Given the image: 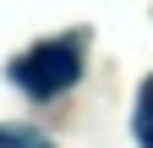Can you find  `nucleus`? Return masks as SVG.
I'll list each match as a JSON object with an SVG mask.
<instances>
[{"instance_id":"1","label":"nucleus","mask_w":153,"mask_h":148,"mask_svg":"<svg viewBox=\"0 0 153 148\" xmlns=\"http://www.w3.org/2000/svg\"><path fill=\"white\" fill-rule=\"evenodd\" d=\"M76 77H82V49H76V39H49V44H38V49H27V55L11 61V82L27 99H55Z\"/></svg>"},{"instance_id":"2","label":"nucleus","mask_w":153,"mask_h":148,"mask_svg":"<svg viewBox=\"0 0 153 148\" xmlns=\"http://www.w3.org/2000/svg\"><path fill=\"white\" fill-rule=\"evenodd\" d=\"M137 137L153 143V77L142 82V93H137Z\"/></svg>"},{"instance_id":"3","label":"nucleus","mask_w":153,"mask_h":148,"mask_svg":"<svg viewBox=\"0 0 153 148\" xmlns=\"http://www.w3.org/2000/svg\"><path fill=\"white\" fill-rule=\"evenodd\" d=\"M0 143H44V132H27V126H0Z\"/></svg>"}]
</instances>
